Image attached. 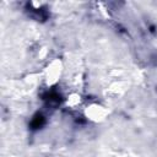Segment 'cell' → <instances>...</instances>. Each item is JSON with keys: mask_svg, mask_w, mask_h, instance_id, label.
Segmentation results:
<instances>
[{"mask_svg": "<svg viewBox=\"0 0 157 157\" xmlns=\"http://www.w3.org/2000/svg\"><path fill=\"white\" fill-rule=\"evenodd\" d=\"M43 121H44V120H43V117H40V115H39V117H36L34 120L32 121V126H33L34 129H36V128H39V126L43 124Z\"/></svg>", "mask_w": 157, "mask_h": 157, "instance_id": "cell-1", "label": "cell"}]
</instances>
